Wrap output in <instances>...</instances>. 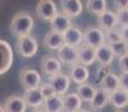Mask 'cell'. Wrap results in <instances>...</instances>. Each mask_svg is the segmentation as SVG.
Instances as JSON below:
<instances>
[{"label":"cell","mask_w":128,"mask_h":112,"mask_svg":"<svg viewBox=\"0 0 128 112\" xmlns=\"http://www.w3.org/2000/svg\"><path fill=\"white\" fill-rule=\"evenodd\" d=\"M40 67L44 74L48 75L50 77L61 73L62 63L55 56H45L40 62Z\"/></svg>","instance_id":"obj_10"},{"label":"cell","mask_w":128,"mask_h":112,"mask_svg":"<svg viewBox=\"0 0 128 112\" xmlns=\"http://www.w3.org/2000/svg\"><path fill=\"white\" fill-rule=\"evenodd\" d=\"M58 58L64 65H68L72 67V66L79 64V53H78V48L68 46V45H63L58 51Z\"/></svg>","instance_id":"obj_8"},{"label":"cell","mask_w":128,"mask_h":112,"mask_svg":"<svg viewBox=\"0 0 128 112\" xmlns=\"http://www.w3.org/2000/svg\"><path fill=\"white\" fill-rule=\"evenodd\" d=\"M14 63L12 47L8 42L0 39V75H4L10 70Z\"/></svg>","instance_id":"obj_5"},{"label":"cell","mask_w":128,"mask_h":112,"mask_svg":"<svg viewBox=\"0 0 128 112\" xmlns=\"http://www.w3.org/2000/svg\"><path fill=\"white\" fill-rule=\"evenodd\" d=\"M48 83L52 85L54 90V93L60 97H64L68 93V90L70 88L71 79L68 75L64 74V73H58V74L54 75V76L50 77Z\"/></svg>","instance_id":"obj_6"},{"label":"cell","mask_w":128,"mask_h":112,"mask_svg":"<svg viewBox=\"0 0 128 112\" xmlns=\"http://www.w3.org/2000/svg\"><path fill=\"white\" fill-rule=\"evenodd\" d=\"M89 75H90V71H89V68L86 66L82 65V64H76V65L71 67L68 76L75 84L80 85V84L86 83Z\"/></svg>","instance_id":"obj_15"},{"label":"cell","mask_w":128,"mask_h":112,"mask_svg":"<svg viewBox=\"0 0 128 112\" xmlns=\"http://www.w3.org/2000/svg\"><path fill=\"white\" fill-rule=\"evenodd\" d=\"M19 82L25 91L38 89L42 84V76L34 68H24L19 74Z\"/></svg>","instance_id":"obj_2"},{"label":"cell","mask_w":128,"mask_h":112,"mask_svg":"<svg viewBox=\"0 0 128 112\" xmlns=\"http://www.w3.org/2000/svg\"><path fill=\"white\" fill-rule=\"evenodd\" d=\"M60 3L62 12L71 19L79 17L83 10V4L80 0H61Z\"/></svg>","instance_id":"obj_11"},{"label":"cell","mask_w":128,"mask_h":112,"mask_svg":"<svg viewBox=\"0 0 128 112\" xmlns=\"http://www.w3.org/2000/svg\"><path fill=\"white\" fill-rule=\"evenodd\" d=\"M100 89H102L108 94L117 91L119 89V76L115 73H107L100 81Z\"/></svg>","instance_id":"obj_18"},{"label":"cell","mask_w":128,"mask_h":112,"mask_svg":"<svg viewBox=\"0 0 128 112\" xmlns=\"http://www.w3.org/2000/svg\"><path fill=\"white\" fill-rule=\"evenodd\" d=\"M0 112H4V107H1V106H0Z\"/></svg>","instance_id":"obj_37"},{"label":"cell","mask_w":128,"mask_h":112,"mask_svg":"<svg viewBox=\"0 0 128 112\" xmlns=\"http://www.w3.org/2000/svg\"><path fill=\"white\" fill-rule=\"evenodd\" d=\"M78 112H91V111L86 110V109H83V108H81V109H80V110L78 111Z\"/></svg>","instance_id":"obj_36"},{"label":"cell","mask_w":128,"mask_h":112,"mask_svg":"<svg viewBox=\"0 0 128 112\" xmlns=\"http://www.w3.org/2000/svg\"><path fill=\"white\" fill-rule=\"evenodd\" d=\"M64 45L63 34L55 33V31H48L44 37V46L52 51H58Z\"/></svg>","instance_id":"obj_20"},{"label":"cell","mask_w":128,"mask_h":112,"mask_svg":"<svg viewBox=\"0 0 128 112\" xmlns=\"http://www.w3.org/2000/svg\"><path fill=\"white\" fill-rule=\"evenodd\" d=\"M109 103L116 109H124L128 106V94L127 92L118 89L117 91L109 94Z\"/></svg>","instance_id":"obj_22"},{"label":"cell","mask_w":128,"mask_h":112,"mask_svg":"<svg viewBox=\"0 0 128 112\" xmlns=\"http://www.w3.org/2000/svg\"><path fill=\"white\" fill-rule=\"evenodd\" d=\"M4 112H26L27 106L19 95H10L4 101Z\"/></svg>","instance_id":"obj_16"},{"label":"cell","mask_w":128,"mask_h":112,"mask_svg":"<svg viewBox=\"0 0 128 112\" xmlns=\"http://www.w3.org/2000/svg\"><path fill=\"white\" fill-rule=\"evenodd\" d=\"M38 89H40V93H42V95H43V98H44V100H46V99H48V98H51V97H53V95H55L53 88H52V85L48 83V82H47V83L45 82V83L40 84Z\"/></svg>","instance_id":"obj_30"},{"label":"cell","mask_w":128,"mask_h":112,"mask_svg":"<svg viewBox=\"0 0 128 112\" xmlns=\"http://www.w3.org/2000/svg\"><path fill=\"white\" fill-rule=\"evenodd\" d=\"M86 10L92 15H101L107 10V1L106 0H88L86 2Z\"/></svg>","instance_id":"obj_26"},{"label":"cell","mask_w":128,"mask_h":112,"mask_svg":"<svg viewBox=\"0 0 128 112\" xmlns=\"http://www.w3.org/2000/svg\"><path fill=\"white\" fill-rule=\"evenodd\" d=\"M32 112H46V111H45L43 108H38V109H34Z\"/></svg>","instance_id":"obj_35"},{"label":"cell","mask_w":128,"mask_h":112,"mask_svg":"<svg viewBox=\"0 0 128 112\" xmlns=\"http://www.w3.org/2000/svg\"><path fill=\"white\" fill-rule=\"evenodd\" d=\"M46 112H63V97L53 95L44 101L42 107Z\"/></svg>","instance_id":"obj_25"},{"label":"cell","mask_w":128,"mask_h":112,"mask_svg":"<svg viewBox=\"0 0 128 112\" xmlns=\"http://www.w3.org/2000/svg\"><path fill=\"white\" fill-rule=\"evenodd\" d=\"M51 29L52 31L55 33L64 34L68 29H70L72 25V19L68 18L66 15H64L63 12H58L55 15V17L51 20Z\"/></svg>","instance_id":"obj_13"},{"label":"cell","mask_w":128,"mask_h":112,"mask_svg":"<svg viewBox=\"0 0 128 112\" xmlns=\"http://www.w3.org/2000/svg\"><path fill=\"white\" fill-rule=\"evenodd\" d=\"M116 17H117V26H119V28L128 27V9L117 10Z\"/></svg>","instance_id":"obj_29"},{"label":"cell","mask_w":128,"mask_h":112,"mask_svg":"<svg viewBox=\"0 0 128 112\" xmlns=\"http://www.w3.org/2000/svg\"><path fill=\"white\" fill-rule=\"evenodd\" d=\"M64 45L79 48L83 44V31L75 26H72L70 29L63 34Z\"/></svg>","instance_id":"obj_9"},{"label":"cell","mask_w":128,"mask_h":112,"mask_svg":"<svg viewBox=\"0 0 128 112\" xmlns=\"http://www.w3.org/2000/svg\"><path fill=\"white\" fill-rule=\"evenodd\" d=\"M37 16L44 21H51L58 13V7L52 0H40L37 3Z\"/></svg>","instance_id":"obj_7"},{"label":"cell","mask_w":128,"mask_h":112,"mask_svg":"<svg viewBox=\"0 0 128 112\" xmlns=\"http://www.w3.org/2000/svg\"><path fill=\"white\" fill-rule=\"evenodd\" d=\"M119 30H120V34H122V40L128 44V27H126V28H119Z\"/></svg>","instance_id":"obj_34"},{"label":"cell","mask_w":128,"mask_h":112,"mask_svg":"<svg viewBox=\"0 0 128 112\" xmlns=\"http://www.w3.org/2000/svg\"><path fill=\"white\" fill-rule=\"evenodd\" d=\"M104 43V33L99 27H88L83 31V45L86 46L97 49Z\"/></svg>","instance_id":"obj_3"},{"label":"cell","mask_w":128,"mask_h":112,"mask_svg":"<svg viewBox=\"0 0 128 112\" xmlns=\"http://www.w3.org/2000/svg\"><path fill=\"white\" fill-rule=\"evenodd\" d=\"M109 103V94L104 92L102 89L98 88L96 90V94L93 97L92 101L90 102V107L93 111H99L104 109Z\"/></svg>","instance_id":"obj_23"},{"label":"cell","mask_w":128,"mask_h":112,"mask_svg":"<svg viewBox=\"0 0 128 112\" xmlns=\"http://www.w3.org/2000/svg\"><path fill=\"white\" fill-rule=\"evenodd\" d=\"M98 26L104 33L117 28V17L115 11L107 9L104 12L98 16Z\"/></svg>","instance_id":"obj_12"},{"label":"cell","mask_w":128,"mask_h":112,"mask_svg":"<svg viewBox=\"0 0 128 112\" xmlns=\"http://www.w3.org/2000/svg\"><path fill=\"white\" fill-rule=\"evenodd\" d=\"M34 27V19L29 12L19 11L12 17L10 22V31L18 38L30 35Z\"/></svg>","instance_id":"obj_1"},{"label":"cell","mask_w":128,"mask_h":112,"mask_svg":"<svg viewBox=\"0 0 128 112\" xmlns=\"http://www.w3.org/2000/svg\"><path fill=\"white\" fill-rule=\"evenodd\" d=\"M96 90L97 89L93 85L89 83H83L78 85L76 88V94L80 97V99L82 100V102H86L90 104V102L92 101L93 97L96 94Z\"/></svg>","instance_id":"obj_24"},{"label":"cell","mask_w":128,"mask_h":112,"mask_svg":"<svg viewBox=\"0 0 128 112\" xmlns=\"http://www.w3.org/2000/svg\"><path fill=\"white\" fill-rule=\"evenodd\" d=\"M117 10H122V9H128V0H116L115 1Z\"/></svg>","instance_id":"obj_33"},{"label":"cell","mask_w":128,"mask_h":112,"mask_svg":"<svg viewBox=\"0 0 128 112\" xmlns=\"http://www.w3.org/2000/svg\"><path fill=\"white\" fill-rule=\"evenodd\" d=\"M119 70L122 74H128V55L119 59Z\"/></svg>","instance_id":"obj_32"},{"label":"cell","mask_w":128,"mask_h":112,"mask_svg":"<svg viewBox=\"0 0 128 112\" xmlns=\"http://www.w3.org/2000/svg\"><path fill=\"white\" fill-rule=\"evenodd\" d=\"M111 51H112V54H114V57L115 58H122L124 56L128 55V44L124 40L122 42L117 43L115 45H111Z\"/></svg>","instance_id":"obj_27"},{"label":"cell","mask_w":128,"mask_h":112,"mask_svg":"<svg viewBox=\"0 0 128 112\" xmlns=\"http://www.w3.org/2000/svg\"><path fill=\"white\" fill-rule=\"evenodd\" d=\"M96 58L102 66H110L115 58L110 45L104 43L102 46L96 49Z\"/></svg>","instance_id":"obj_19"},{"label":"cell","mask_w":128,"mask_h":112,"mask_svg":"<svg viewBox=\"0 0 128 112\" xmlns=\"http://www.w3.org/2000/svg\"><path fill=\"white\" fill-rule=\"evenodd\" d=\"M122 34H120L119 28H115L112 30H109L104 33V42H106V44L110 45V46L122 42Z\"/></svg>","instance_id":"obj_28"},{"label":"cell","mask_w":128,"mask_h":112,"mask_svg":"<svg viewBox=\"0 0 128 112\" xmlns=\"http://www.w3.org/2000/svg\"><path fill=\"white\" fill-rule=\"evenodd\" d=\"M119 89L125 92H128V74L119 75Z\"/></svg>","instance_id":"obj_31"},{"label":"cell","mask_w":128,"mask_h":112,"mask_svg":"<svg viewBox=\"0 0 128 112\" xmlns=\"http://www.w3.org/2000/svg\"><path fill=\"white\" fill-rule=\"evenodd\" d=\"M127 94H128V92H127Z\"/></svg>","instance_id":"obj_39"},{"label":"cell","mask_w":128,"mask_h":112,"mask_svg":"<svg viewBox=\"0 0 128 112\" xmlns=\"http://www.w3.org/2000/svg\"><path fill=\"white\" fill-rule=\"evenodd\" d=\"M116 112H122V111H120V110H117V111H116Z\"/></svg>","instance_id":"obj_38"},{"label":"cell","mask_w":128,"mask_h":112,"mask_svg":"<svg viewBox=\"0 0 128 112\" xmlns=\"http://www.w3.org/2000/svg\"><path fill=\"white\" fill-rule=\"evenodd\" d=\"M27 107L33 109H38L42 108L44 104V98H43L42 93H40V89H34V90H28L25 91V94L22 97Z\"/></svg>","instance_id":"obj_14"},{"label":"cell","mask_w":128,"mask_h":112,"mask_svg":"<svg viewBox=\"0 0 128 112\" xmlns=\"http://www.w3.org/2000/svg\"><path fill=\"white\" fill-rule=\"evenodd\" d=\"M18 52L24 58H30L35 56L38 52V42L33 36H24L18 38L17 42Z\"/></svg>","instance_id":"obj_4"},{"label":"cell","mask_w":128,"mask_h":112,"mask_svg":"<svg viewBox=\"0 0 128 112\" xmlns=\"http://www.w3.org/2000/svg\"><path fill=\"white\" fill-rule=\"evenodd\" d=\"M78 53H79V64H82L84 66H91L96 61V49L88 47L86 45L82 44L81 46L78 48Z\"/></svg>","instance_id":"obj_21"},{"label":"cell","mask_w":128,"mask_h":112,"mask_svg":"<svg viewBox=\"0 0 128 112\" xmlns=\"http://www.w3.org/2000/svg\"><path fill=\"white\" fill-rule=\"evenodd\" d=\"M82 107V100L76 93H66L63 97V112H78Z\"/></svg>","instance_id":"obj_17"}]
</instances>
